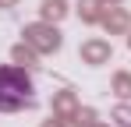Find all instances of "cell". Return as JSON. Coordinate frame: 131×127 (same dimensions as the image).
Listing matches in <instances>:
<instances>
[{
    "label": "cell",
    "instance_id": "3",
    "mask_svg": "<svg viewBox=\"0 0 131 127\" xmlns=\"http://www.w3.org/2000/svg\"><path fill=\"white\" fill-rule=\"evenodd\" d=\"M103 53H106V49H103V46H85V57H92V60H99V57H103Z\"/></svg>",
    "mask_w": 131,
    "mask_h": 127
},
{
    "label": "cell",
    "instance_id": "1",
    "mask_svg": "<svg viewBox=\"0 0 131 127\" xmlns=\"http://www.w3.org/2000/svg\"><path fill=\"white\" fill-rule=\"evenodd\" d=\"M32 106V81L14 67H0V109Z\"/></svg>",
    "mask_w": 131,
    "mask_h": 127
},
{
    "label": "cell",
    "instance_id": "2",
    "mask_svg": "<svg viewBox=\"0 0 131 127\" xmlns=\"http://www.w3.org/2000/svg\"><path fill=\"white\" fill-rule=\"evenodd\" d=\"M28 35H32V42H39L43 49H57V46H60V35H57V32H46V28H32Z\"/></svg>",
    "mask_w": 131,
    "mask_h": 127
}]
</instances>
